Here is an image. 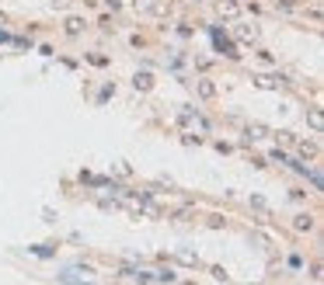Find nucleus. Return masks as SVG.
Instances as JSON below:
<instances>
[{
	"label": "nucleus",
	"mask_w": 324,
	"mask_h": 285,
	"mask_svg": "<svg viewBox=\"0 0 324 285\" xmlns=\"http://www.w3.org/2000/svg\"><path fill=\"white\" fill-rule=\"evenodd\" d=\"M199 90H202V98H213V94H216V87H213L209 80H202V84H199Z\"/></svg>",
	"instance_id": "3"
},
{
	"label": "nucleus",
	"mask_w": 324,
	"mask_h": 285,
	"mask_svg": "<svg viewBox=\"0 0 324 285\" xmlns=\"http://www.w3.org/2000/svg\"><path fill=\"white\" fill-rule=\"evenodd\" d=\"M261 136H265L261 126H251V129H247V140H261Z\"/></svg>",
	"instance_id": "4"
},
{
	"label": "nucleus",
	"mask_w": 324,
	"mask_h": 285,
	"mask_svg": "<svg viewBox=\"0 0 324 285\" xmlns=\"http://www.w3.org/2000/svg\"><path fill=\"white\" fill-rule=\"evenodd\" d=\"M300 153H303V156H314V153H317V146H314V142H303V146H300Z\"/></svg>",
	"instance_id": "5"
},
{
	"label": "nucleus",
	"mask_w": 324,
	"mask_h": 285,
	"mask_svg": "<svg viewBox=\"0 0 324 285\" xmlns=\"http://www.w3.org/2000/svg\"><path fill=\"white\" fill-rule=\"evenodd\" d=\"M220 14H227V18H234V14H237V4H230V0H227V4H220Z\"/></svg>",
	"instance_id": "2"
},
{
	"label": "nucleus",
	"mask_w": 324,
	"mask_h": 285,
	"mask_svg": "<svg viewBox=\"0 0 324 285\" xmlns=\"http://www.w3.org/2000/svg\"><path fill=\"white\" fill-rule=\"evenodd\" d=\"M293 226L303 233V230H314V219H310V216H296V222H293Z\"/></svg>",
	"instance_id": "1"
}]
</instances>
